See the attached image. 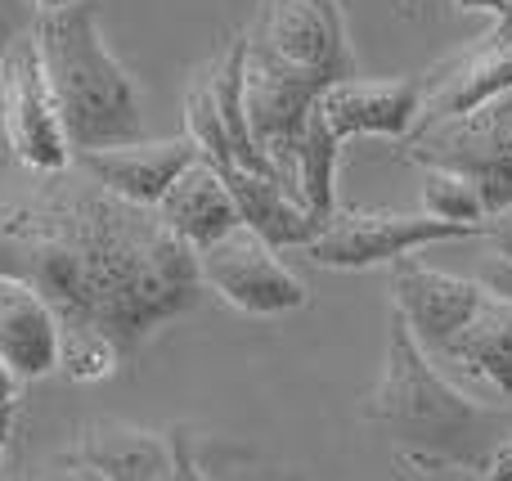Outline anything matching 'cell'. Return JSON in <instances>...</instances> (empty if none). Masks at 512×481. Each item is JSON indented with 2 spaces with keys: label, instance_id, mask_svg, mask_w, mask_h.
I'll use <instances>...</instances> for the list:
<instances>
[{
  "label": "cell",
  "instance_id": "1",
  "mask_svg": "<svg viewBox=\"0 0 512 481\" xmlns=\"http://www.w3.org/2000/svg\"><path fill=\"white\" fill-rule=\"evenodd\" d=\"M0 279H18L59 320V342L99 338L131 365L203 302L198 252L144 207L90 176H36L0 203Z\"/></svg>",
  "mask_w": 512,
  "mask_h": 481
},
{
  "label": "cell",
  "instance_id": "2",
  "mask_svg": "<svg viewBox=\"0 0 512 481\" xmlns=\"http://www.w3.org/2000/svg\"><path fill=\"white\" fill-rule=\"evenodd\" d=\"M364 419L387 432L400 464L414 473H472L481 477L512 441V410L463 396L423 347L409 338L400 315L387 333L382 378L364 396Z\"/></svg>",
  "mask_w": 512,
  "mask_h": 481
},
{
  "label": "cell",
  "instance_id": "3",
  "mask_svg": "<svg viewBox=\"0 0 512 481\" xmlns=\"http://www.w3.org/2000/svg\"><path fill=\"white\" fill-rule=\"evenodd\" d=\"M32 36L72 153L144 140L140 90H135L126 63L108 50L104 32H99L95 0L68 9V14H41L32 23Z\"/></svg>",
  "mask_w": 512,
  "mask_h": 481
},
{
  "label": "cell",
  "instance_id": "4",
  "mask_svg": "<svg viewBox=\"0 0 512 481\" xmlns=\"http://www.w3.org/2000/svg\"><path fill=\"white\" fill-rule=\"evenodd\" d=\"M472 225L432 221L423 212H382V207H346L333 212V221L301 248V257L328 270H373L396 266L409 252H423L432 243L472 239Z\"/></svg>",
  "mask_w": 512,
  "mask_h": 481
},
{
  "label": "cell",
  "instance_id": "5",
  "mask_svg": "<svg viewBox=\"0 0 512 481\" xmlns=\"http://www.w3.org/2000/svg\"><path fill=\"white\" fill-rule=\"evenodd\" d=\"M0 131H5L14 167L32 171V176L68 171L72 149H68V135H63L54 90H50V77H45V63L32 32H23L9 45L5 68H0Z\"/></svg>",
  "mask_w": 512,
  "mask_h": 481
},
{
  "label": "cell",
  "instance_id": "6",
  "mask_svg": "<svg viewBox=\"0 0 512 481\" xmlns=\"http://www.w3.org/2000/svg\"><path fill=\"white\" fill-rule=\"evenodd\" d=\"M198 279L225 306L256 315V320H274V315H292L310 306V288L283 266V257L270 243L256 239L243 225L198 252Z\"/></svg>",
  "mask_w": 512,
  "mask_h": 481
},
{
  "label": "cell",
  "instance_id": "7",
  "mask_svg": "<svg viewBox=\"0 0 512 481\" xmlns=\"http://www.w3.org/2000/svg\"><path fill=\"white\" fill-rule=\"evenodd\" d=\"M391 297H396V315L409 329V338L427 351V356H445L463 329L477 320L486 306V288L477 279L450 275V270H432L423 261H396L391 275Z\"/></svg>",
  "mask_w": 512,
  "mask_h": 481
},
{
  "label": "cell",
  "instance_id": "8",
  "mask_svg": "<svg viewBox=\"0 0 512 481\" xmlns=\"http://www.w3.org/2000/svg\"><path fill=\"white\" fill-rule=\"evenodd\" d=\"M72 162H77L81 176H90L113 198L153 212L162 203V194L198 162V149L189 135H171V140H135L117 144V149L72 153Z\"/></svg>",
  "mask_w": 512,
  "mask_h": 481
},
{
  "label": "cell",
  "instance_id": "9",
  "mask_svg": "<svg viewBox=\"0 0 512 481\" xmlns=\"http://www.w3.org/2000/svg\"><path fill=\"white\" fill-rule=\"evenodd\" d=\"M423 108V81L414 77H387V81H337L319 95L315 113L324 117L328 135L337 144L355 135H387V140H409Z\"/></svg>",
  "mask_w": 512,
  "mask_h": 481
},
{
  "label": "cell",
  "instance_id": "10",
  "mask_svg": "<svg viewBox=\"0 0 512 481\" xmlns=\"http://www.w3.org/2000/svg\"><path fill=\"white\" fill-rule=\"evenodd\" d=\"M512 95V45H486L459 54L450 68H441L432 81H423V108L409 131V140L436 131V126L463 122V117L481 113L486 104Z\"/></svg>",
  "mask_w": 512,
  "mask_h": 481
},
{
  "label": "cell",
  "instance_id": "11",
  "mask_svg": "<svg viewBox=\"0 0 512 481\" xmlns=\"http://www.w3.org/2000/svg\"><path fill=\"white\" fill-rule=\"evenodd\" d=\"M0 369L14 383H36L59 369V320L18 279H0Z\"/></svg>",
  "mask_w": 512,
  "mask_h": 481
},
{
  "label": "cell",
  "instance_id": "12",
  "mask_svg": "<svg viewBox=\"0 0 512 481\" xmlns=\"http://www.w3.org/2000/svg\"><path fill=\"white\" fill-rule=\"evenodd\" d=\"M153 216L194 252L212 248V243H221L225 234H234L243 225L225 180L216 176V167H207L203 158L162 194V203L153 207Z\"/></svg>",
  "mask_w": 512,
  "mask_h": 481
},
{
  "label": "cell",
  "instance_id": "13",
  "mask_svg": "<svg viewBox=\"0 0 512 481\" xmlns=\"http://www.w3.org/2000/svg\"><path fill=\"white\" fill-rule=\"evenodd\" d=\"M230 189L234 207H239L243 230H252L256 239H265L274 252H301L310 239H315L324 225L301 207V198L292 189H283L279 180L270 176H252L243 167H225L216 171Z\"/></svg>",
  "mask_w": 512,
  "mask_h": 481
},
{
  "label": "cell",
  "instance_id": "14",
  "mask_svg": "<svg viewBox=\"0 0 512 481\" xmlns=\"http://www.w3.org/2000/svg\"><path fill=\"white\" fill-rule=\"evenodd\" d=\"M72 455L81 464H90L95 473H104L108 481H162L171 468V446L167 437L144 428H126V423H104L90 428L77 441Z\"/></svg>",
  "mask_w": 512,
  "mask_h": 481
},
{
  "label": "cell",
  "instance_id": "15",
  "mask_svg": "<svg viewBox=\"0 0 512 481\" xmlns=\"http://www.w3.org/2000/svg\"><path fill=\"white\" fill-rule=\"evenodd\" d=\"M445 360H454L463 374L481 378V383H490L504 401H512V302L490 293L486 306L477 311V320L445 351Z\"/></svg>",
  "mask_w": 512,
  "mask_h": 481
},
{
  "label": "cell",
  "instance_id": "16",
  "mask_svg": "<svg viewBox=\"0 0 512 481\" xmlns=\"http://www.w3.org/2000/svg\"><path fill=\"white\" fill-rule=\"evenodd\" d=\"M423 216L432 221H450V225H472L481 230L486 225V207H481L477 189L468 185L463 176L454 171H441V167H423Z\"/></svg>",
  "mask_w": 512,
  "mask_h": 481
},
{
  "label": "cell",
  "instance_id": "17",
  "mask_svg": "<svg viewBox=\"0 0 512 481\" xmlns=\"http://www.w3.org/2000/svg\"><path fill=\"white\" fill-rule=\"evenodd\" d=\"M198 432L185 428V423H176V428L167 432V446H171V468L162 481H212L203 473V464H198Z\"/></svg>",
  "mask_w": 512,
  "mask_h": 481
},
{
  "label": "cell",
  "instance_id": "18",
  "mask_svg": "<svg viewBox=\"0 0 512 481\" xmlns=\"http://www.w3.org/2000/svg\"><path fill=\"white\" fill-rule=\"evenodd\" d=\"M32 23H36V14L23 5V0H0V68H5L9 45H14L23 32H32Z\"/></svg>",
  "mask_w": 512,
  "mask_h": 481
},
{
  "label": "cell",
  "instance_id": "19",
  "mask_svg": "<svg viewBox=\"0 0 512 481\" xmlns=\"http://www.w3.org/2000/svg\"><path fill=\"white\" fill-rule=\"evenodd\" d=\"M23 481H108L104 473H95V468L90 464H81L77 455H59V459H50V464L45 468H36L32 477H23Z\"/></svg>",
  "mask_w": 512,
  "mask_h": 481
},
{
  "label": "cell",
  "instance_id": "20",
  "mask_svg": "<svg viewBox=\"0 0 512 481\" xmlns=\"http://www.w3.org/2000/svg\"><path fill=\"white\" fill-rule=\"evenodd\" d=\"M486 293H495V297H504V302H512V261H499V257H490L486 266H481V279H477Z\"/></svg>",
  "mask_w": 512,
  "mask_h": 481
},
{
  "label": "cell",
  "instance_id": "21",
  "mask_svg": "<svg viewBox=\"0 0 512 481\" xmlns=\"http://www.w3.org/2000/svg\"><path fill=\"white\" fill-rule=\"evenodd\" d=\"M481 234L490 239V248H495L499 261H512V207L499 212V216H490V221L481 225Z\"/></svg>",
  "mask_w": 512,
  "mask_h": 481
},
{
  "label": "cell",
  "instance_id": "22",
  "mask_svg": "<svg viewBox=\"0 0 512 481\" xmlns=\"http://www.w3.org/2000/svg\"><path fill=\"white\" fill-rule=\"evenodd\" d=\"M477 481H512V441H508L504 450H499V455H495V464H490V468H486V473H481Z\"/></svg>",
  "mask_w": 512,
  "mask_h": 481
},
{
  "label": "cell",
  "instance_id": "23",
  "mask_svg": "<svg viewBox=\"0 0 512 481\" xmlns=\"http://www.w3.org/2000/svg\"><path fill=\"white\" fill-rule=\"evenodd\" d=\"M504 5L508 0H454V9H463V14H490V18L504 14Z\"/></svg>",
  "mask_w": 512,
  "mask_h": 481
},
{
  "label": "cell",
  "instance_id": "24",
  "mask_svg": "<svg viewBox=\"0 0 512 481\" xmlns=\"http://www.w3.org/2000/svg\"><path fill=\"white\" fill-rule=\"evenodd\" d=\"M77 5H86V0H32V14L41 18V14H68V9H77Z\"/></svg>",
  "mask_w": 512,
  "mask_h": 481
},
{
  "label": "cell",
  "instance_id": "25",
  "mask_svg": "<svg viewBox=\"0 0 512 481\" xmlns=\"http://www.w3.org/2000/svg\"><path fill=\"white\" fill-rule=\"evenodd\" d=\"M9 437H14V405L0 410V459H5V450H9Z\"/></svg>",
  "mask_w": 512,
  "mask_h": 481
},
{
  "label": "cell",
  "instance_id": "26",
  "mask_svg": "<svg viewBox=\"0 0 512 481\" xmlns=\"http://www.w3.org/2000/svg\"><path fill=\"white\" fill-rule=\"evenodd\" d=\"M14 392H18V383L5 374V369H0V410H5V405H14Z\"/></svg>",
  "mask_w": 512,
  "mask_h": 481
},
{
  "label": "cell",
  "instance_id": "27",
  "mask_svg": "<svg viewBox=\"0 0 512 481\" xmlns=\"http://www.w3.org/2000/svg\"><path fill=\"white\" fill-rule=\"evenodd\" d=\"M14 167V158H9V144H5V131H0V176Z\"/></svg>",
  "mask_w": 512,
  "mask_h": 481
}]
</instances>
